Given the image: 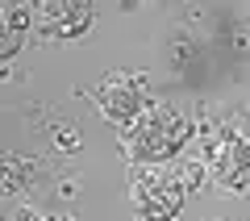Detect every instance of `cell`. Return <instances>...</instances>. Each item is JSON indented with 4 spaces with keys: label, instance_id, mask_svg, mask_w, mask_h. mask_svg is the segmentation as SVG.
I'll return each mask as SVG.
<instances>
[{
    "label": "cell",
    "instance_id": "cell-1",
    "mask_svg": "<svg viewBox=\"0 0 250 221\" xmlns=\"http://www.w3.org/2000/svg\"><path fill=\"white\" fill-rule=\"evenodd\" d=\"M188 142V121L171 105H146V113L125 130V146L134 163H167L171 155H179V146Z\"/></svg>",
    "mask_w": 250,
    "mask_h": 221
},
{
    "label": "cell",
    "instance_id": "cell-2",
    "mask_svg": "<svg viewBox=\"0 0 250 221\" xmlns=\"http://www.w3.org/2000/svg\"><path fill=\"white\" fill-rule=\"evenodd\" d=\"M184 179L175 167H138L134 171V204L142 217H175L184 209Z\"/></svg>",
    "mask_w": 250,
    "mask_h": 221
},
{
    "label": "cell",
    "instance_id": "cell-3",
    "mask_svg": "<svg viewBox=\"0 0 250 221\" xmlns=\"http://www.w3.org/2000/svg\"><path fill=\"white\" fill-rule=\"evenodd\" d=\"M96 105L104 113V121L129 130L146 113V80L142 75H129V71H108L104 80L96 84Z\"/></svg>",
    "mask_w": 250,
    "mask_h": 221
},
{
    "label": "cell",
    "instance_id": "cell-4",
    "mask_svg": "<svg viewBox=\"0 0 250 221\" xmlns=\"http://www.w3.org/2000/svg\"><path fill=\"white\" fill-rule=\"evenodd\" d=\"M205 167L221 188H250V142L233 130H217L205 142Z\"/></svg>",
    "mask_w": 250,
    "mask_h": 221
},
{
    "label": "cell",
    "instance_id": "cell-5",
    "mask_svg": "<svg viewBox=\"0 0 250 221\" xmlns=\"http://www.w3.org/2000/svg\"><path fill=\"white\" fill-rule=\"evenodd\" d=\"M34 21L46 38H80L92 25V4L88 0H42L34 9Z\"/></svg>",
    "mask_w": 250,
    "mask_h": 221
},
{
    "label": "cell",
    "instance_id": "cell-6",
    "mask_svg": "<svg viewBox=\"0 0 250 221\" xmlns=\"http://www.w3.org/2000/svg\"><path fill=\"white\" fill-rule=\"evenodd\" d=\"M175 171H179V179H184L188 192H196L200 179H205V163H200V159H184V163H175Z\"/></svg>",
    "mask_w": 250,
    "mask_h": 221
},
{
    "label": "cell",
    "instance_id": "cell-7",
    "mask_svg": "<svg viewBox=\"0 0 250 221\" xmlns=\"http://www.w3.org/2000/svg\"><path fill=\"white\" fill-rule=\"evenodd\" d=\"M29 17H34L29 9H4V34H25Z\"/></svg>",
    "mask_w": 250,
    "mask_h": 221
},
{
    "label": "cell",
    "instance_id": "cell-8",
    "mask_svg": "<svg viewBox=\"0 0 250 221\" xmlns=\"http://www.w3.org/2000/svg\"><path fill=\"white\" fill-rule=\"evenodd\" d=\"M21 46V34H4V42H0V54L4 59H13V50Z\"/></svg>",
    "mask_w": 250,
    "mask_h": 221
},
{
    "label": "cell",
    "instance_id": "cell-9",
    "mask_svg": "<svg viewBox=\"0 0 250 221\" xmlns=\"http://www.w3.org/2000/svg\"><path fill=\"white\" fill-rule=\"evenodd\" d=\"M75 142H80V138H75V130L62 125V130H59V146H62V151H75Z\"/></svg>",
    "mask_w": 250,
    "mask_h": 221
},
{
    "label": "cell",
    "instance_id": "cell-10",
    "mask_svg": "<svg viewBox=\"0 0 250 221\" xmlns=\"http://www.w3.org/2000/svg\"><path fill=\"white\" fill-rule=\"evenodd\" d=\"M9 221H46V217L34 213V209H17V217H9Z\"/></svg>",
    "mask_w": 250,
    "mask_h": 221
},
{
    "label": "cell",
    "instance_id": "cell-11",
    "mask_svg": "<svg viewBox=\"0 0 250 221\" xmlns=\"http://www.w3.org/2000/svg\"><path fill=\"white\" fill-rule=\"evenodd\" d=\"M142 221H175V217H142Z\"/></svg>",
    "mask_w": 250,
    "mask_h": 221
},
{
    "label": "cell",
    "instance_id": "cell-12",
    "mask_svg": "<svg viewBox=\"0 0 250 221\" xmlns=\"http://www.w3.org/2000/svg\"><path fill=\"white\" fill-rule=\"evenodd\" d=\"M54 221H71V217H54Z\"/></svg>",
    "mask_w": 250,
    "mask_h": 221
}]
</instances>
